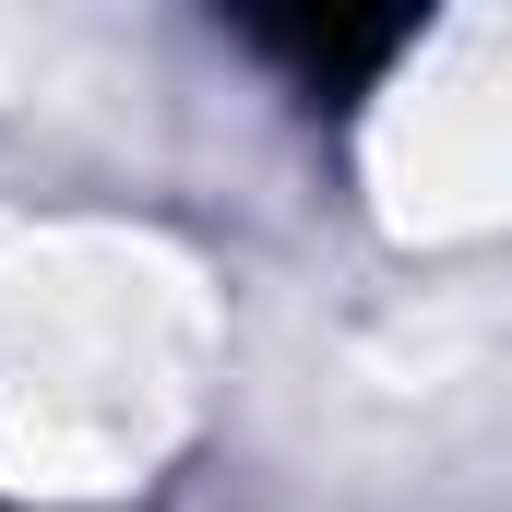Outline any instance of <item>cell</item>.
<instances>
[{"instance_id": "6da1fadb", "label": "cell", "mask_w": 512, "mask_h": 512, "mask_svg": "<svg viewBox=\"0 0 512 512\" xmlns=\"http://www.w3.org/2000/svg\"><path fill=\"white\" fill-rule=\"evenodd\" d=\"M251 36L310 84V96H346V84H370L393 48H405V12H370V24H334V12H322V24H251Z\"/></svg>"}]
</instances>
